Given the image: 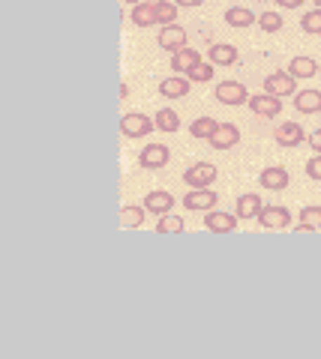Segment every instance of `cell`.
Listing matches in <instances>:
<instances>
[{
	"instance_id": "17",
	"label": "cell",
	"mask_w": 321,
	"mask_h": 359,
	"mask_svg": "<svg viewBox=\"0 0 321 359\" xmlns=\"http://www.w3.org/2000/svg\"><path fill=\"white\" fill-rule=\"evenodd\" d=\"M294 108L301 114H321V90H297Z\"/></svg>"
},
{
	"instance_id": "28",
	"label": "cell",
	"mask_w": 321,
	"mask_h": 359,
	"mask_svg": "<svg viewBox=\"0 0 321 359\" xmlns=\"http://www.w3.org/2000/svg\"><path fill=\"white\" fill-rule=\"evenodd\" d=\"M157 231L159 233H183L186 231V224H183V219L181 216H159V222H157Z\"/></svg>"
},
{
	"instance_id": "33",
	"label": "cell",
	"mask_w": 321,
	"mask_h": 359,
	"mask_svg": "<svg viewBox=\"0 0 321 359\" xmlns=\"http://www.w3.org/2000/svg\"><path fill=\"white\" fill-rule=\"evenodd\" d=\"M306 141H309V147H313L315 153H321V129H315V132H313V135H309V138H306Z\"/></svg>"
},
{
	"instance_id": "2",
	"label": "cell",
	"mask_w": 321,
	"mask_h": 359,
	"mask_svg": "<svg viewBox=\"0 0 321 359\" xmlns=\"http://www.w3.org/2000/svg\"><path fill=\"white\" fill-rule=\"evenodd\" d=\"M183 183L190 186V189H207V186H214L216 183V165H210V162L190 165L183 171Z\"/></svg>"
},
{
	"instance_id": "22",
	"label": "cell",
	"mask_w": 321,
	"mask_h": 359,
	"mask_svg": "<svg viewBox=\"0 0 321 359\" xmlns=\"http://www.w3.org/2000/svg\"><path fill=\"white\" fill-rule=\"evenodd\" d=\"M289 75H294V78H313V75H318V60H313V57H294L291 63H289V69H285Z\"/></svg>"
},
{
	"instance_id": "16",
	"label": "cell",
	"mask_w": 321,
	"mask_h": 359,
	"mask_svg": "<svg viewBox=\"0 0 321 359\" xmlns=\"http://www.w3.org/2000/svg\"><path fill=\"white\" fill-rule=\"evenodd\" d=\"M207 60L214 66H235L237 63V48L228 42H216L207 48Z\"/></svg>"
},
{
	"instance_id": "18",
	"label": "cell",
	"mask_w": 321,
	"mask_h": 359,
	"mask_svg": "<svg viewBox=\"0 0 321 359\" xmlns=\"http://www.w3.org/2000/svg\"><path fill=\"white\" fill-rule=\"evenodd\" d=\"M190 93V78L186 75H171L159 81V96H169V99H183Z\"/></svg>"
},
{
	"instance_id": "30",
	"label": "cell",
	"mask_w": 321,
	"mask_h": 359,
	"mask_svg": "<svg viewBox=\"0 0 321 359\" xmlns=\"http://www.w3.org/2000/svg\"><path fill=\"white\" fill-rule=\"evenodd\" d=\"M301 27L303 33H313V36H321V9H313L301 18Z\"/></svg>"
},
{
	"instance_id": "23",
	"label": "cell",
	"mask_w": 321,
	"mask_h": 359,
	"mask_svg": "<svg viewBox=\"0 0 321 359\" xmlns=\"http://www.w3.org/2000/svg\"><path fill=\"white\" fill-rule=\"evenodd\" d=\"M145 207H120V216H117V222H120V228H141L145 224Z\"/></svg>"
},
{
	"instance_id": "12",
	"label": "cell",
	"mask_w": 321,
	"mask_h": 359,
	"mask_svg": "<svg viewBox=\"0 0 321 359\" xmlns=\"http://www.w3.org/2000/svg\"><path fill=\"white\" fill-rule=\"evenodd\" d=\"M235 144H240V129L235 123H219L216 132L210 135V147H216V150H231Z\"/></svg>"
},
{
	"instance_id": "11",
	"label": "cell",
	"mask_w": 321,
	"mask_h": 359,
	"mask_svg": "<svg viewBox=\"0 0 321 359\" xmlns=\"http://www.w3.org/2000/svg\"><path fill=\"white\" fill-rule=\"evenodd\" d=\"M157 45H159V48H165V51L177 54L181 48H186V30L177 27V25H165L159 30V36H157Z\"/></svg>"
},
{
	"instance_id": "8",
	"label": "cell",
	"mask_w": 321,
	"mask_h": 359,
	"mask_svg": "<svg viewBox=\"0 0 321 359\" xmlns=\"http://www.w3.org/2000/svg\"><path fill=\"white\" fill-rule=\"evenodd\" d=\"M273 141L280 144V147H301V144L306 141V132H303L301 123L289 120V123H280V126H276Z\"/></svg>"
},
{
	"instance_id": "24",
	"label": "cell",
	"mask_w": 321,
	"mask_h": 359,
	"mask_svg": "<svg viewBox=\"0 0 321 359\" xmlns=\"http://www.w3.org/2000/svg\"><path fill=\"white\" fill-rule=\"evenodd\" d=\"M294 231H321V207H303L301 224H294Z\"/></svg>"
},
{
	"instance_id": "26",
	"label": "cell",
	"mask_w": 321,
	"mask_h": 359,
	"mask_svg": "<svg viewBox=\"0 0 321 359\" xmlns=\"http://www.w3.org/2000/svg\"><path fill=\"white\" fill-rule=\"evenodd\" d=\"M216 126H219V123H216L214 117H198V120H192V126H190V135H192V138L210 141V135L216 132Z\"/></svg>"
},
{
	"instance_id": "15",
	"label": "cell",
	"mask_w": 321,
	"mask_h": 359,
	"mask_svg": "<svg viewBox=\"0 0 321 359\" xmlns=\"http://www.w3.org/2000/svg\"><path fill=\"white\" fill-rule=\"evenodd\" d=\"M145 210L150 212V216H169V212L174 210V195L171 192H150L145 198Z\"/></svg>"
},
{
	"instance_id": "7",
	"label": "cell",
	"mask_w": 321,
	"mask_h": 359,
	"mask_svg": "<svg viewBox=\"0 0 321 359\" xmlns=\"http://www.w3.org/2000/svg\"><path fill=\"white\" fill-rule=\"evenodd\" d=\"M171 159V153L165 144H145V150H141L138 156V165L145 168V171H159V168H165Z\"/></svg>"
},
{
	"instance_id": "1",
	"label": "cell",
	"mask_w": 321,
	"mask_h": 359,
	"mask_svg": "<svg viewBox=\"0 0 321 359\" xmlns=\"http://www.w3.org/2000/svg\"><path fill=\"white\" fill-rule=\"evenodd\" d=\"M157 129V120L148 114H138V111H129V114L120 117V135L124 138H145Z\"/></svg>"
},
{
	"instance_id": "5",
	"label": "cell",
	"mask_w": 321,
	"mask_h": 359,
	"mask_svg": "<svg viewBox=\"0 0 321 359\" xmlns=\"http://www.w3.org/2000/svg\"><path fill=\"white\" fill-rule=\"evenodd\" d=\"M216 102H223V105H243V102H249V90L243 87L240 81H219L216 84Z\"/></svg>"
},
{
	"instance_id": "31",
	"label": "cell",
	"mask_w": 321,
	"mask_h": 359,
	"mask_svg": "<svg viewBox=\"0 0 321 359\" xmlns=\"http://www.w3.org/2000/svg\"><path fill=\"white\" fill-rule=\"evenodd\" d=\"M214 72H216V66L207 60V63H198L186 78H190V81H195V84H204V81H210V78H214Z\"/></svg>"
},
{
	"instance_id": "6",
	"label": "cell",
	"mask_w": 321,
	"mask_h": 359,
	"mask_svg": "<svg viewBox=\"0 0 321 359\" xmlns=\"http://www.w3.org/2000/svg\"><path fill=\"white\" fill-rule=\"evenodd\" d=\"M247 105H249L252 114H258L264 120H273V117H280V111H282V99L273 96V93H258V96H249Z\"/></svg>"
},
{
	"instance_id": "38",
	"label": "cell",
	"mask_w": 321,
	"mask_h": 359,
	"mask_svg": "<svg viewBox=\"0 0 321 359\" xmlns=\"http://www.w3.org/2000/svg\"><path fill=\"white\" fill-rule=\"evenodd\" d=\"M318 117H321V114H318Z\"/></svg>"
},
{
	"instance_id": "14",
	"label": "cell",
	"mask_w": 321,
	"mask_h": 359,
	"mask_svg": "<svg viewBox=\"0 0 321 359\" xmlns=\"http://www.w3.org/2000/svg\"><path fill=\"white\" fill-rule=\"evenodd\" d=\"M198 63H202V51H198V48H181L171 57V69L181 72V75H190Z\"/></svg>"
},
{
	"instance_id": "37",
	"label": "cell",
	"mask_w": 321,
	"mask_h": 359,
	"mask_svg": "<svg viewBox=\"0 0 321 359\" xmlns=\"http://www.w3.org/2000/svg\"><path fill=\"white\" fill-rule=\"evenodd\" d=\"M318 75H321V63H318Z\"/></svg>"
},
{
	"instance_id": "10",
	"label": "cell",
	"mask_w": 321,
	"mask_h": 359,
	"mask_svg": "<svg viewBox=\"0 0 321 359\" xmlns=\"http://www.w3.org/2000/svg\"><path fill=\"white\" fill-rule=\"evenodd\" d=\"M204 228L214 233H231L237 228V212H223V210H207Z\"/></svg>"
},
{
	"instance_id": "3",
	"label": "cell",
	"mask_w": 321,
	"mask_h": 359,
	"mask_svg": "<svg viewBox=\"0 0 321 359\" xmlns=\"http://www.w3.org/2000/svg\"><path fill=\"white\" fill-rule=\"evenodd\" d=\"M291 183V177L289 171H285L282 165H270V168H264V171L258 174V186L264 189V192H285Z\"/></svg>"
},
{
	"instance_id": "13",
	"label": "cell",
	"mask_w": 321,
	"mask_h": 359,
	"mask_svg": "<svg viewBox=\"0 0 321 359\" xmlns=\"http://www.w3.org/2000/svg\"><path fill=\"white\" fill-rule=\"evenodd\" d=\"M216 192H210V186L207 189H192V192H186L183 195V207L186 210H214L216 207Z\"/></svg>"
},
{
	"instance_id": "19",
	"label": "cell",
	"mask_w": 321,
	"mask_h": 359,
	"mask_svg": "<svg viewBox=\"0 0 321 359\" xmlns=\"http://www.w3.org/2000/svg\"><path fill=\"white\" fill-rule=\"evenodd\" d=\"M264 210L261 204V195L256 192H243L237 198V219H258V212Z\"/></svg>"
},
{
	"instance_id": "21",
	"label": "cell",
	"mask_w": 321,
	"mask_h": 359,
	"mask_svg": "<svg viewBox=\"0 0 321 359\" xmlns=\"http://www.w3.org/2000/svg\"><path fill=\"white\" fill-rule=\"evenodd\" d=\"M256 15H252V9H247V6H231V9H225V25L228 27H237V30H243V27H249V25H256Z\"/></svg>"
},
{
	"instance_id": "9",
	"label": "cell",
	"mask_w": 321,
	"mask_h": 359,
	"mask_svg": "<svg viewBox=\"0 0 321 359\" xmlns=\"http://www.w3.org/2000/svg\"><path fill=\"white\" fill-rule=\"evenodd\" d=\"M264 93L273 96H294L297 93V78L289 72H273L264 78Z\"/></svg>"
},
{
	"instance_id": "29",
	"label": "cell",
	"mask_w": 321,
	"mask_h": 359,
	"mask_svg": "<svg viewBox=\"0 0 321 359\" xmlns=\"http://www.w3.org/2000/svg\"><path fill=\"white\" fill-rule=\"evenodd\" d=\"M258 27L264 33H280L282 30V15L280 13H261L258 15Z\"/></svg>"
},
{
	"instance_id": "4",
	"label": "cell",
	"mask_w": 321,
	"mask_h": 359,
	"mask_svg": "<svg viewBox=\"0 0 321 359\" xmlns=\"http://www.w3.org/2000/svg\"><path fill=\"white\" fill-rule=\"evenodd\" d=\"M258 224L268 231H282V228H291V212L289 207H280V204H270L258 212Z\"/></svg>"
},
{
	"instance_id": "34",
	"label": "cell",
	"mask_w": 321,
	"mask_h": 359,
	"mask_svg": "<svg viewBox=\"0 0 321 359\" xmlns=\"http://www.w3.org/2000/svg\"><path fill=\"white\" fill-rule=\"evenodd\" d=\"M282 9H297V6H303V0H276Z\"/></svg>"
},
{
	"instance_id": "25",
	"label": "cell",
	"mask_w": 321,
	"mask_h": 359,
	"mask_svg": "<svg viewBox=\"0 0 321 359\" xmlns=\"http://www.w3.org/2000/svg\"><path fill=\"white\" fill-rule=\"evenodd\" d=\"M153 6H157V25H174V18H177V6L174 0H153Z\"/></svg>"
},
{
	"instance_id": "35",
	"label": "cell",
	"mask_w": 321,
	"mask_h": 359,
	"mask_svg": "<svg viewBox=\"0 0 321 359\" xmlns=\"http://www.w3.org/2000/svg\"><path fill=\"white\" fill-rule=\"evenodd\" d=\"M174 4H177V6H190V9H192V6H202L204 0H174Z\"/></svg>"
},
{
	"instance_id": "27",
	"label": "cell",
	"mask_w": 321,
	"mask_h": 359,
	"mask_svg": "<svg viewBox=\"0 0 321 359\" xmlns=\"http://www.w3.org/2000/svg\"><path fill=\"white\" fill-rule=\"evenodd\" d=\"M157 129L159 132H177L181 129V117H177V111H171V108H162V111H157Z\"/></svg>"
},
{
	"instance_id": "36",
	"label": "cell",
	"mask_w": 321,
	"mask_h": 359,
	"mask_svg": "<svg viewBox=\"0 0 321 359\" xmlns=\"http://www.w3.org/2000/svg\"><path fill=\"white\" fill-rule=\"evenodd\" d=\"M124 4H132V6H138V4H145V0H124Z\"/></svg>"
},
{
	"instance_id": "32",
	"label": "cell",
	"mask_w": 321,
	"mask_h": 359,
	"mask_svg": "<svg viewBox=\"0 0 321 359\" xmlns=\"http://www.w3.org/2000/svg\"><path fill=\"white\" fill-rule=\"evenodd\" d=\"M306 177H309V180H315V183H321V153L313 156V159L306 162Z\"/></svg>"
},
{
	"instance_id": "20",
	"label": "cell",
	"mask_w": 321,
	"mask_h": 359,
	"mask_svg": "<svg viewBox=\"0 0 321 359\" xmlns=\"http://www.w3.org/2000/svg\"><path fill=\"white\" fill-rule=\"evenodd\" d=\"M132 25L136 27H150V25H157V6H153V0H145V4H138V6H132Z\"/></svg>"
}]
</instances>
